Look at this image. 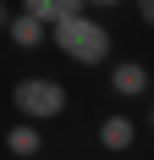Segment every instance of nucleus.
Wrapping results in <instances>:
<instances>
[{
  "mask_svg": "<svg viewBox=\"0 0 154 160\" xmlns=\"http://www.w3.org/2000/svg\"><path fill=\"white\" fill-rule=\"evenodd\" d=\"M6 22H11V6H6V0H0V33H6Z\"/></svg>",
  "mask_w": 154,
  "mask_h": 160,
  "instance_id": "9d476101",
  "label": "nucleus"
},
{
  "mask_svg": "<svg viewBox=\"0 0 154 160\" xmlns=\"http://www.w3.org/2000/svg\"><path fill=\"white\" fill-rule=\"evenodd\" d=\"M0 160H6V155H0Z\"/></svg>",
  "mask_w": 154,
  "mask_h": 160,
  "instance_id": "f8f14e48",
  "label": "nucleus"
},
{
  "mask_svg": "<svg viewBox=\"0 0 154 160\" xmlns=\"http://www.w3.org/2000/svg\"><path fill=\"white\" fill-rule=\"evenodd\" d=\"M88 11H116V6H127V0H83Z\"/></svg>",
  "mask_w": 154,
  "mask_h": 160,
  "instance_id": "1a4fd4ad",
  "label": "nucleus"
},
{
  "mask_svg": "<svg viewBox=\"0 0 154 160\" xmlns=\"http://www.w3.org/2000/svg\"><path fill=\"white\" fill-rule=\"evenodd\" d=\"M149 132H154V99H149Z\"/></svg>",
  "mask_w": 154,
  "mask_h": 160,
  "instance_id": "9b49d317",
  "label": "nucleus"
},
{
  "mask_svg": "<svg viewBox=\"0 0 154 160\" xmlns=\"http://www.w3.org/2000/svg\"><path fill=\"white\" fill-rule=\"evenodd\" d=\"M94 138H99V149H105V155H127V149H138V122H132L127 111H110L105 122H99V132H94Z\"/></svg>",
  "mask_w": 154,
  "mask_h": 160,
  "instance_id": "20e7f679",
  "label": "nucleus"
},
{
  "mask_svg": "<svg viewBox=\"0 0 154 160\" xmlns=\"http://www.w3.org/2000/svg\"><path fill=\"white\" fill-rule=\"evenodd\" d=\"M6 39H11L17 50H39V44H50V28L39 22V17H28V11H11V22H6Z\"/></svg>",
  "mask_w": 154,
  "mask_h": 160,
  "instance_id": "423d86ee",
  "label": "nucleus"
},
{
  "mask_svg": "<svg viewBox=\"0 0 154 160\" xmlns=\"http://www.w3.org/2000/svg\"><path fill=\"white\" fill-rule=\"evenodd\" d=\"M50 44H55V55H66L72 66H110V55H116V39H110V28L94 11H77V17H66V22H55V28H50Z\"/></svg>",
  "mask_w": 154,
  "mask_h": 160,
  "instance_id": "f257e3e1",
  "label": "nucleus"
},
{
  "mask_svg": "<svg viewBox=\"0 0 154 160\" xmlns=\"http://www.w3.org/2000/svg\"><path fill=\"white\" fill-rule=\"evenodd\" d=\"M105 83H110V94L116 99H149V66L143 61H132V55H127V61H110V72H105Z\"/></svg>",
  "mask_w": 154,
  "mask_h": 160,
  "instance_id": "7ed1b4c3",
  "label": "nucleus"
},
{
  "mask_svg": "<svg viewBox=\"0 0 154 160\" xmlns=\"http://www.w3.org/2000/svg\"><path fill=\"white\" fill-rule=\"evenodd\" d=\"M11 105L22 122H61L66 105H72V94H66V83L61 78H44V72H28V78H17L11 83Z\"/></svg>",
  "mask_w": 154,
  "mask_h": 160,
  "instance_id": "f03ea898",
  "label": "nucleus"
},
{
  "mask_svg": "<svg viewBox=\"0 0 154 160\" xmlns=\"http://www.w3.org/2000/svg\"><path fill=\"white\" fill-rule=\"evenodd\" d=\"M0 144H6V160H39L44 155V132H39V122H22V116H17Z\"/></svg>",
  "mask_w": 154,
  "mask_h": 160,
  "instance_id": "39448f33",
  "label": "nucleus"
},
{
  "mask_svg": "<svg viewBox=\"0 0 154 160\" xmlns=\"http://www.w3.org/2000/svg\"><path fill=\"white\" fill-rule=\"evenodd\" d=\"M132 6H138V22L154 33V0H132Z\"/></svg>",
  "mask_w": 154,
  "mask_h": 160,
  "instance_id": "6e6552de",
  "label": "nucleus"
},
{
  "mask_svg": "<svg viewBox=\"0 0 154 160\" xmlns=\"http://www.w3.org/2000/svg\"><path fill=\"white\" fill-rule=\"evenodd\" d=\"M22 11L39 17L44 28H55V22H66V17H77V11H88V6H83V0H22Z\"/></svg>",
  "mask_w": 154,
  "mask_h": 160,
  "instance_id": "0eeeda50",
  "label": "nucleus"
}]
</instances>
